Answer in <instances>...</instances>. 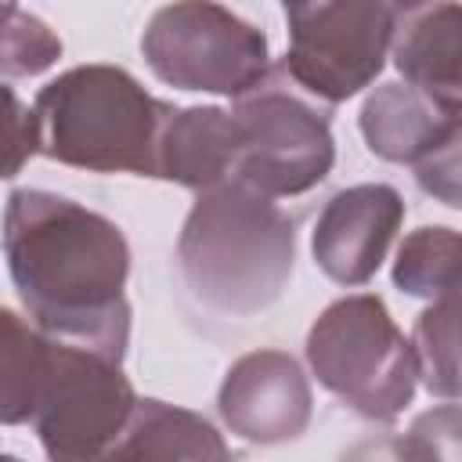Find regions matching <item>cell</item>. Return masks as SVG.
<instances>
[{
  "mask_svg": "<svg viewBox=\"0 0 462 462\" xmlns=\"http://www.w3.org/2000/svg\"><path fill=\"white\" fill-rule=\"evenodd\" d=\"M4 256L36 328L54 339L126 357L130 245L116 220L43 188H18L4 206Z\"/></svg>",
  "mask_w": 462,
  "mask_h": 462,
  "instance_id": "1",
  "label": "cell"
},
{
  "mask_svg": "<svg viewBox=\"0 0 462 462\" xmlns=\"http://www.w3.org/2000/svg\"><path fill=\"white\" fill-rule=\"evenodd\" d=\"M296 224L263 191L227 180L195 191L177 235V271L195 303L220 318L267 310L289 285Z\"/></svg>",
  "mask_w": 462,
  "mask_h": 462,
  "instance_id": "2",
  "label": "cell"
},
{
  "mask_svg": "<svg viewBox=\"0 0 462 462\" xmlns=\"http://www.w3.org/2000/svg\"><path fill=\"white\" fill-rule=\"evenodd\" d=\"M170 108L119 65H76L32 97L40 155L90 173L155 177Z\"/></svg>",
  "mask_w": 462,
  "mask_h": 462,
  "instance_id": "3",
  "label": "cell"
},
{
  "mask_svg": "<svg viewBox=\"0 0 462 462\" xmlns=\"http://www.w3.org/2000/svg\"><path fill=\"white\" fill-rule=\"evenodd\" d=\"M307 365L332 397L372 422H393L419 386L415 343L375 292L343 296L314 318Z\"/></svg>",
  "mask_w": 462,
  "mask_h": 462,
  "instance_id": "4",
  "label": "cell"
},
{
  "mask_svg": "<svg viewBox=\"0 0 462 462\" xmlns=\"http://www.w3.org/2000/svg\"><path fill=\"white\" fill-rule=\"evenodd\" d=\"M433 0H300L285 7L289 51L278 61L307 94L339 105L383 72L404 18Z\"/></svg>",
  "mask_w": 462,
  "mask_h": 462,
  "instance_id": "5",
  "label": "cell"
},
{
  "mask_svg": "<svg viewBox=\"0 0 462 462\" xmlns=\"http://www.w3.org/2000/svg\"><path fill=\"white\" fill-rule=\"evenodd\" d=\"M137 393L119 357L43 332L29 422L58 462L108 458L134 415Z\"/></svg>",
  "mask_w": 462,
  "mask_h": 462,
  "instance_id": "6",
  "label": "cell"
},
{
  "mask_svg": "<svg viewBox=\"0 0 462 462\" xmlns=\"http://www.w3.org/2000/svg\"><path fill=\"white\" fill-rule=\"evenodd\" d=\"M328 108L332 105L307 94L282 65H271L253 90L231 101L242 130L235 180L271 199L318 188L336 162Z\"/></svg>",
  "mask_w": 462,
  "mask_h": 462,
  "instance_id": "7",
  "label": "cell"
},
{
  "mask_svg": "<svg viewBox=\"0 0 462 462\" xmlns=\"http://www.w3.org/2000/svg\"><path fill=\"white\" fill-rule=\"evenodd\" d=\"M141 54L166 87L231 101L271 72L263 29L217 0H173L159 7L141 32Z\"/></svg>",
  "mask_w": 462,
  "mask_h": 462,
  "instance_id": "8",
  "label": "cell"
},
{
  "mask_svg": "<svg viewBox=\"0 0 462 462\" xmlns=\"http://www.w3.org/2000/svg\"><path fill=\"white\" fill-rule=\"evenodd\" d=\"M217 411L224 426L249 444L296 440L314 415L310 379L285 350L242 354L217 390Z\"/></svg>",
  "mask_w": 462,
  "mask_h": 462,
  "instance_id": "9",
  "label": "cell"
},
{
  "mask_svg": "<svg viewBox=\"0 0 462 462\" xmlns=\"http://www.w3.org/2000/svg\"><path fill=\"white\" fill-rule=\"evenodd\" d=\"M404 224V199L393 184H354L336 191L318 213L310 253L339 285H365L383 267Z\"/></svg>",
  "mask_w": 462,
  "mask_h": 462,
  "instance_id": "10",
  "label": "cell"
},
{
  "mask_svg": "<svg viewBox=\"0 0 462 462\" xmlns=\"http://www.w3.org/2000/svg\"><path fill=\"white\" fill-rule=\"evenodd\" d=\"M238 144H242V130L231 108H217V105L170 108L159 137L155 177L191 191L227 184L238 173Z\"/></svg>",
  "mask_w": 462,
  "mask_h": 462,
  "instance_id": "11",
  "label": "cell"
},
{
  "mask_svg": "<svg viewBox=\"0 0 462 462\" xmlns=\"http://www.w3.org/2000/svg\"><path fill=\"white\" fill-rule=\"evenodd\" d=\"M390 58L404 83L444 105H462V4L433 0L404 18Z\"/></svg>",
  "mask_w": 462,
  "mask_h": 462,
  "instance_id": "12",
  "label": "cell"
},
{
  "mask_svg": "<svg viewBox=\"0 0 462 462\" xmlns=\"http://www.w3.org/2000/svg\"><path fill=\"white\" fill-rule=\"evenodd\" d=\"M451 105L430 97L426 90L393 79V83H379L357 116L361 137L368 144L372 155L386 159V162H401L411 166L419 159V152L430 144V137L437 134V126L444 123Z\"/></svg>",
  "mask_w": 462,
  "mask_h": 462,
  "instance_id": "13",
  "label": "cell"
},
{
  "mask_svg": "<svg viewBox=\"0 0 462 462\" xmlns=\"http://www.w3.org/2000/svg\"><path fill=\"white\" fill-rule=\"evenodd\" d=\"M108 458H227V444L209 419L155 397H137Z\"/></svg>",
  "mask_w": 462,
  "mask_h": 462,
  "instance_id": "14",
  "label": "cell"
},
{
  "mask_svg": "<svg viewBox=\"0 0 462 462\" xmlns=\"http://www.w3.org/2000/svg\"><path fill=\"white\" fill-rule=\"evenodd\" d=\"M393 285L415 300L462 292V231L426 224L404 235L393 256Z\"/></svg>",
  "mask_w": 462,
  "mask_h": 462,
  "instance_id": "15",
  "label": "cell"
},
{
  "mask_svg": "<svg viewBox=\"0 0 462 462\" xmlns=\"http://www.w3.org/2000/svg\"><path fill=\"white\" fill-rule=\"evenodd\" d=\"M415 357H419V383L440 397H462V292L430 300V307L415 318L411 328Z\"/></svg>",
  "mask_w": 462,
  "mask_h": 462,
  "instance_id": "16",
  "label": "cell"
},
{
  "mask_svg": "<svg viewBox=\"0 0 462 462\" xmlns=\"http://www.w3.org/2000/svg\"><path fill=\"white\" fill-rule=\"evenodd\" d=\"M0 419L4 426L29 422L32 390L40 375V354H43V328L32 321H22L11 307L0 310Z\"/></svg>",
  "mask_w": 462,
  "mask_h": 462,
  "instance_id": "17",
  "label": "cell"
},
{
  "mask_svg": "<svg viewBox=\"0 0 462 462\" xmlns=\"http://www.w3.org/2000/svg\"><path fill=\"white\" fill-rule=\"evenodd\" d=\"M415 180L426 195L448 209H462V105H451L430 144L411 162Z\"/></svg>",
  "mask_w": 462,
  "mask_h": 462,
  "instance_id": "18",
  "label": "cell"
},
{
  "mask_svg": "<svg viewBox=\"0 0 462 462\" xmlns=\"http://www.w3.org/2000/svg\"><path fill=\"white\" fill-rule=\"evenodd\" d=\"M61 58V40L51 32V25L29 11H18L14 4H4V54L0 69L4 79H22L51 69Z\"/></svg>",
  "mask_w": 462,
  "mask_h": 462,
  "instance_id": "19",
  "label": "cell"
},
{
  "mask_svg": "<svg viewBox=\"0 0 462 462\" xmlns=\"http://www.w3.org/2000/svg\"><path fill=\"white\" fill-rule=\"evenodd\" d=\"M7 162H4V177H18V170L40 155V126H36V112L29 105H22V97L7 87Z\"/></svg>",
  "mask_w": 462,
  "mask_h": 462,
  "instance_id": "20",
  "label": "cell"
},
{
  "mask_svg": "<svg viewBox=\"0 0 462 462\" xmlns=\"http://www.w3.org/2000/svg\"><path fill=\"white\" fill-rule=\"evenodd\" d=\"M282 4H285V7H289V4H300V0H282Z\"/></svg>",
  "mask_w": 462,
  "mask_h": 462,
  "instance_id": "21",
  "label": "cell"
},
{
  "mask_svg": "<svg viewBox=\"0 0 462 462\" xmlns=\"http://www.w3.org/2000/svg\"><path fill=\"white\" fill-rule=\"evenodd\" d=\"M4 4H14V0H4Z\"/></svg>",
  "mask_w": 462,
  "mask_h": 462,
  "instance_id": "22",
  "label": "cell"
}]
</instances>
